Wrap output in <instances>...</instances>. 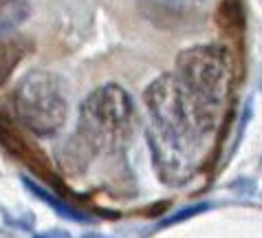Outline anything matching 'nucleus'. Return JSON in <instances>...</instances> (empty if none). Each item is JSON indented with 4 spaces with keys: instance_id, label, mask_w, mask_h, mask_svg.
Masks as SVG:
<instances>
[{
    "instance_id": "obj_9",
    "label": "nucleus",
    "mask_w": 262,
    "mask_h": 238,
    "mask_svg": "<svg viewBox=\"0 0 262 238\" xmlns=\"http://www.w3.org/2000/svg\"><path fill=\"white\" fill-rule=\"evenodd\" d=\"M201 212H207V203H201V205H194V207H185L183 212L174 214L172 219H167L163 225H172V223H179V221H185L187 216H194V214H201Z\"/></svg>"
},
{
    "instance_id": "obj_5",
    "label": "nucleus",
    "mask_w": 262,
    "mask_h": 238,
    "mask_svg": "<svg viewBox=\"0 0 262 238\" xmlns=\"http://www.w3.org/2000/svg\"><path fill=\"white\" fill-rule=\"evenodd\" d=\"M0 146H3L7 153L13 155L16 159H20L23 163H27L35 175H42V177H51V170H49V161L47 157L40 153L33 143H29L23 135L16 131V126L11 124L9 119L0 113Z\"/></svg>"
},
{
    "instance_id": "obj_10",
    "label": "nucleus",
    "mask_w": 262,
    "mask_h": 238,
    "mask_svg": "<svg viewBox=\"0 0 262 238\" xmlns=\"http://www.w3.org/2000/svg\"><path fill=\"white\" fill-rule=\"evenodd\" d=\"M33 238H73V236L69 232H64V229H49V232L35 234Z\"/></svg>"
},
{
    "instance_id": "obj_7",
    "label": "nucleus",
    "mask_w": 262,
    "mask_h": 238,
    "mask_svg": "<svg viewBox=\"0 0 262 238\" xmlns=\"http://www.w3.org/2000/svg\"><path fill=\"white\" fill-rule=\"evenodd\" d=\"M23 183H25V187L31 194H35L42 203H47V205H51L53 210L60 214V216H64V219H71V221H75V223H93V219L86 212H79L77 207H73L71 203H67V201H62V199H57V197H53L49 190H45L42 185H38L35 181H31L29 177H23Z\"/></svg>"
},
{
    "instance_id": "obj_2",
    "label": "nucleus",
    "mask_w": 262,
    "mask_h": 238,
    "mask_svg": "<svg viewBox=\"0 0 262 238\" xmlns=\"http://www.w3.org/2000/svg\"><path fill=\"white\" fill-rule=\"evenodd\" d=\"M135 104L119 84L95 89L79 106L77 128L64 143L60 163L73 175L86 170L95 159L117 153L130 139Z\"/></svg>"
},
{
    "instance_id": "obj_8",
    "label": "nucleus",
    "mask_w": 262,
    "mask_h": 238,
    "mask_svg": "<svg viewBox=\"0 0 262 238\" xmlns=\"http://www.w3.org/2000/svg\"><path fill=\"white\" fill-rule=\"evenodd\" d=\"M31 13L27 0H0V33H9L20 27Z\"/></svg>"
},
{
    "instance_id": "obj_3",
    "label": "nucleus",
    "mask_w": 262,
    "mask_h": 238,
    "mask_svg": "<svg viewBox=\"0 0 262 238\" xmlns=\"http://www.w3.org/2000/svg\"><path fill=\"white\" fill-rule=\"evenodd\" d=\"M172 73L199 111L214 126L221 124L231 89V57L227 49L221 45L190 47L179 53L177 69Z\"/></svg>"
},
{
    "instance_id": "obj_11",
    "label": "nucleus",
    "mask_w": 262,
    "mask_h": 238,
    "mask_svg": "<svg viewBox=\"0 0 262 238\" xmlns=\"http://www.w3.org/2000/svg\"><path fill=\"white\" fill-rule=\"evenodd\" d=\"M84 238H111V236H104V234H86Z\"/></svg>"
},
{
    "instance_id": "obj_6",
    "label": "nucleus",
    "mask_w": 262,
    "mask_h": 238,
    "mask_svg": "<svg viewBox=\"0 0 262 238\" xmlns=\"http://www.w3.org/2000/svg\"><path fill=\"white\" fill-rule=\"evenodd\" d=\"M29 51H31V42L27 38L0 33V86L9 82L13 71L20 67Z\"/></svg>"
},
{
    "instance_id": "obj_4",
    "label": "nucleus",
    "mask_w": 262,
    "mask_h": 238,
    "mask_svg": "<svg viewBox=\"0 0 262 238\" xmlns=\"http://www.w3.org/2000/svg\"><path fill=\"white\" fill-rule=\"evenodd\" d=\"M18 124L31 135L53 137L69 117V95L62 77L51 71H31L18 82L11 95Z\"/></svg>"
},
{
    "instance_id": "obj_1",
    "label": "nucleus",
    "mask_w": 262,
    "mask_h": 238,
    "mask_svg": "<svg viewBox=\"0 0 262 238\" xmlns=\"http://www.w3.org/2000/svg\"><path fill=\"white\" fill-rule=\"evenodd\" d=\"M150 117L152 159L163 181L177 183L190 177L203 143L216 128L192 102L174 73L157 77L143 91Z\"/></svg>"
}]
</instances>
